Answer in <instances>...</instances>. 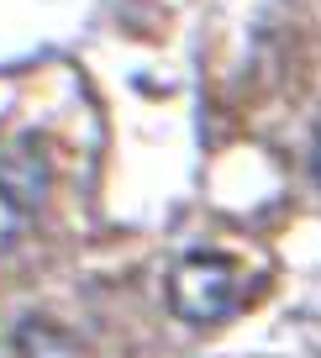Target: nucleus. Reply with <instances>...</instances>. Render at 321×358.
I'll use <instances>...</instances> for the list:
<instances>
[{"mask_svg": "<svg viewBox=\"0 0 321 358\" xmlns=\"http://www.w3.org/2000/svg\"><path fill=\"white\" fill-rule=\"evenodd\" d=\"M311 169H316V179H321V137H316V153H311Z\"/></svg>", "mask_w": 321, "mask_h": 358, "instance_id": "obj_4", "label": "nucleus"}, {"mask_svg": "<svg viewBox=\"0 0 321 358\" xmlns=\"http://www.w3.org/2000/svg\"><path fill=\"white\" fill-rule=\"evenodd\" d=\"M79 101L16 95L0 106V258L79 190Z\"/></svg>", "mask_w": 321, "mask_h": 358, "instance_id": "obj_1", "label": "nucleus"}, {"mask_svg": "<svg viewBox=\"0 0 321 358\" xmlns=\"http://www.w3.org/2000/svg\"><path fill=\"white\" fill-rule=\"evenodd\" d=\"M169 301L190 322L232 316L243 301V268H237V258H222V253H190L169 274Z\"/></svg>", "mask_w": 321, "mask_h": 358, "instance_id": "obj_3", "label": "nucleus"}, {"mask_svg": "<svg viewBox=\"0 0 321 358\" xmlns=\"http://www.w3.org/2000/svg\"><path fill=\"white\" fill-rule=\"evenodd\" d=\"M0 358H111V348H106V322L95 306L37 301L6 316Z\"/></svg>", "mask_w": 321, "mask_h": 358, "instance_id": "obj_2", "label": "nucleus"}]
</instances>
